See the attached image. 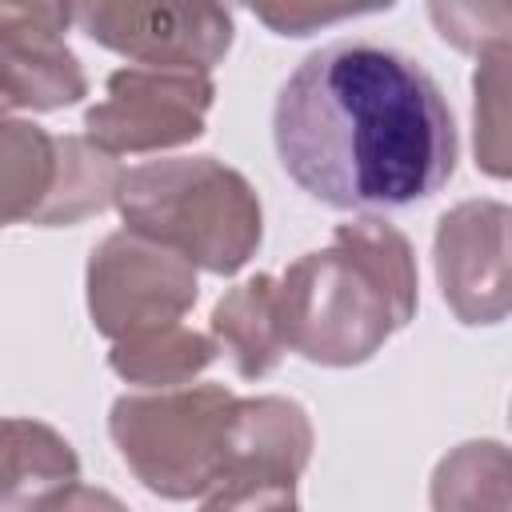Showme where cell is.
I'll list each match as a JSON object with an SVG mask.
<instances>
[{"mask_svg": "<svg viewBox=\"0 0 512 512\" xmlns=\"http://www.w3.org/2000/svg\"><path fill=\"white\" fill-rule=\"evenodd\" d=\"M288 180L340 212L408 208L456 172V120L424 64L376 40L308 52L272 104Z\"/></svg>", "mask_w": 512, "mask_h": 512, "instance_id": "6da1fadb", "label": "cell"}, {"mask_svg": "<svg viewBox=\"0 0 512 512\" xmlns=\"http://www.w3.org/2000/svg\"><path fill=\"white\" fill-rule=\"evenodd\" d=\"M276 288L288 352L320 368L372 360L420 308L416 252L380 216L340 224L332 244L292 260L276 276Z\"/></svg>", "mask_w": 512, "mask_h": 512, "instance_id": "7a4b0ae2", "label": "cell"}, {"mask_svg": "<svg viewBox=\"0 0 512 512\" xmlns=\"http://www.w3.org/2000/svg\"><path fill=\"white\" fill-rule=\"evenodd\" d=\"M116 208L124 228L212 276H236L264 240L256 188L216 156H168L128 168Z\"/></svg>", "mask_w": 512, "mask_h": 512, "instance_id": "3957f363", "label": "cell"}, {"mask_svg": "<svg viewBox=\"0 0 512 512\" xmlns=\"http://www.w3.org/2000/svg\"><path fill=\"white\" fill-rule=\"evenodd\" d=\"M232 404L236 392L224 384L124 392L108 412V436L152 496L204 500L224 472Z\"/></svg>", "mask_w": 512, "mask_h": 512, "instance_id": "277c9868", "label": "cell"}, {"mask_svg": "<svg viewBox=\"0 0 512 512\" xmlns=\"http://www.w3.org/2000/svg\"><path fill=\"white\" fill-rule=\"evenodd\" d=\"M64 12L92 44L152 68L212 72L236 40L220 0H64Z\"/></svg>", "mask_w": 512, "mask_h": 512, "instance_id": "5b68a950", "label": "cell"}, {"mask_svg": "<svg viewBox=\"0 0 512 512\" xmlns=\"http://www.w3.org/2000/svg\"><path fill=\"white\" fill-rule=\"evenodd\" d=\"M84 296L92 328L104 340H124L132 332L184 320L200 296V280L180 252L120 228L92 248Z\"/></svg>", "mask_w": 512, "mask_h": 512, "instance_id": "8992f818", "label": "cell"}, {"mask_svg": "<svg viewBox=\"0 0 512 512\" xmlns=\"http://www.w3.org/2000/svg\"><path fill=\"white\" fill-rule=\"evenodd\" d=\"M216 84L200 68L128 64L108 76L104 100L84 112V136L112 156H144L204 136Z\"/></svg>", "mask_w": 512, "mask_h": 512, "instance_id": "52a82bcc", "label": "cell"}, {"mask_svg": "<svg viewBox=\"0 0 512 512\" xmlns=\"http://www.w3.org/2000/svg\"><path fill=\"white\" fill-rule=\"evenodd\" d=\"M312 420L288 396H236L228 420V456L204 508H292L296 484L312 460Z\"/></svg>", "mask_w": 512, "mask_h": 512, "instance_id": "ba28073f", "label": "cell"}, {"mask_svg": "<svg viewBox=\"0 0 512 512\" xmlns=\"http://www.w3.org/2000/svg\"><path fill=\"white\" fill-rule=\"evenodd\" d=\"M508 224L512 212L504 200H464L436 224V280L460 324L508 320Z\"/></svg>", "mask_w": 512, "mask_h": 512, "instance_id": "9c48e42d", "label": "cell"}, {"mask_svg": "<svg viewBox=\"0 0 512 512\" xmlns=\"http://www.w3.org/2000/svg\"><path fill=\"white\" fill-rule=\"evenodd\" d=\"M68 12L36 8L0 20V100L24 112H60L88 96V76L68 48Z\"/></svg>", "mask_w": 512, "mask_h": 512, "instance_id": "30bf717a", "label": "cell"}, {"mask_svg": "<svg viewBox=\"0 0 512 512\" xmlns=\"http://www.w3.org/2000/svg\"><path fill=\"white\" fill-rule=\"evenodd\" d=\"M104 500L80 488L76 448L44 420L0 416V508H72Z\"/></svg>", "mask_w": 512, "mask_h": 512, "instance_id": "8fae6325", "label": "cell"}, {"mask_svg": "<svg viewBox=\"0 0 512 512\" xmlns=\"http://www.w3.org/2000/svg\"><path fill=\"white\" fill-rule=\"evenodd\" d=\"M212 340L244 380H264L280 368L288 340L280 316V288L272 272H256L216 300Z\"/></svg>", "mask_w": 512, "mask_h": 512, "instance_id": "7c38bea8", "label": "cell"}, {"mask_svg": "<svg viewBox=\"0 0 512 512\" xmlns=\"http://www.w3.org/2000/svg\"><path fill=\"white\" fill-rule=\"evenodd\" d=\"M216 356L220 348L212 332H196L176 320V324H160V328L132 332L124 340H112L108 368L136 388H176L208 372Z\"/></svg>", "mask_w": 512, "mask_h": 512, "instance_id": "4fadbf2b", "label": "cell"}, {"mask_svg": "<svg viewBox=\"0 0 512 512\" xmlns=\"http://www.w3.org/2000/svg\"><path fill=\"white\" fill-rule=\"evenodd\" d=\"M124 168L112 152L96 148L88 136H56V180L36 212V228H72L116 204Z\"/></svg>", "mask_w": 512, "mask_h": 512, "instance_id": "5bb4252c", "label": "cell"}, {"mask_svg": "<svg viewBox=\"0 0 512 512\" xmlns=\"http://www.w3.org/2000/svg\"><path fill=\"white\" fill-rule=\"evenodd\" d=\"M56 180V136L0 104V228L32 224Z\"/></svg>", "mask_w": 512, "mask_h": 512, "instance_id": "9a60e30c", "label": "cell"}, {"mask_svg": "<svg viewBox=\"0 0 512 512\" xmlns=\"http://www.w3.org/2000/svg\"><path fill=\"white\" fill-rule=\"evenodd\" d=\"M508 504V452L496 440H472L448 452L432 472V508Z\"/></svg>", "mask_w": 512, "mask_h": 512, "instance_id": "2e32d148", "label": "cell"}, {"mask_svg": "<svg viewBox=\"0 0 512 512\" xmlns=\"http://www.w3.org/2000/svg\"><path fill=\"white\" fill-rule=\"evenodd\" d=\"M472 128H476V168L504 180L508 176V48L480 52L472 76Z\"/></svg>", "mask_w": 512, "mask_h": 512, "instance_id": "e0dca14e", "label": "cell"}, {"mask_svg": "<svg viewBox=\"0 0 512 512\" xmlns=\"http://www.w3.org/2000/svg\"><path fill=\"white\" fill-rule=\"evenodd\" d=\"M224 8L240 4L248 8L268 32L276 36H312L320 28L356 20V16H372V12H388L396 0H220Z\"/></svg>", "mask_w": 512, "mask_h": 512, "instance_id": "ac0fdd59", "label": "cell"}, {"mask_svg": "<svg viewBox=\"0 0 512 512\" xmlns=\"http://www.w3.org/2000/svg\"><path fill=\"white\" fill-rule=\"evenodd\" d=\"M432 28L440 32L444 44L456 52H488V48H508L512 32V12L508 0H428Z\"/></svg>", "mask_w": 512, "mask_h": 512, "instance_id": "d6986e66", "label": "cell"}, {"mask_svg": "<svg viewBox=\"0 0 512 512\" xmlns=\"http://www.w3.org/2000/svg\"><path fill=\"white\" fill-rule=\"evenodd\" d=\"M64 8V0H0V20L20 16V12H36V8Z\"/></svg>", "mask_w": 512, "mask_h": 512, "instance_id": "ffe728a7", "label": "cell"}, {"mask_svg": "<svg viewBox=\"0 0 512 512\" xmlns=\"http://www.w3.org/2000/svg\"><path fill=\"white\" fill-rule=\"evenodd\" d=\"M0 104H4V100H0Z\"/></svg>", "mask_w": 512, "mask_h": 512, "instance_id": "44dd1931", "label": "cell"}]
</instances>
